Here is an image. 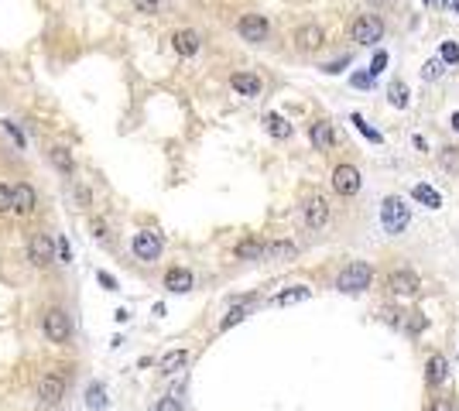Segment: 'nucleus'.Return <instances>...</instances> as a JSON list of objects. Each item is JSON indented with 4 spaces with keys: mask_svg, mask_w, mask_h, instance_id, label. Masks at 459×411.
Returning a JSON list of instances; mask_svg holds the SVG:
<instances>
[{
    "mask_svg": "<svg viewBox=\"0 0 459 411\" xmlns=\"http://www.w3.org/2000/svg\"><path fill=\"white\" fill-rule=\"evenodd\" d=\"M408 223H411V209H408V202L401 196H387L381 202V226L387 230L391 236H401L408 230Z\"/></svg>",
    "mask_w": 459,
    "mask_h": 411,
    "instance_id": "obj_1",
    "label": "nucleus"
},
{
    "mask_svg": "<svg viewBox=\"0 0 459 411\" xmlns=\"http://www.w3.org/2000/svg\"><path fill=\"white\" fill-rule=\"evenodd\" d=\"M370 281H374V268L367 264V261H353V264H346L340 278H336V288L346 295H360L370 288Z\"/></svg>",
    "mask_w": 459,
    "mask_h": 411,
    "instance_id": "obj_2",
    "label": "nucleus"
},
{
    "mask_svg": "<svg viewBox=\"0 0 459 411\" xmlns=\"http://www.w3.org/2000/svg\"><path fill=\"white\" fill-rule=\"evenodd\" d=\"M41 329L48 336V343H69V336H72V319L65 309H48L45 319H41Z\"/></svg>",
    "mask_w": 459,
    "mask_h": 411,
    "instance_id": "obj_3",
    "label": "nucleus"
},
{
    "mask_svg": "<svg viewBox=\"0 0 459 411\" xmlns=\"http://www.w3.org/2000/svg\"><path fill=\"white\" fill-rule=\"evenodd\" d=\"M350 38L357 41V45H374V41H381L384 38L381 14H360V18L353 21V28H350Z\"/></svg>",
    "mask_w": 459,
    "mask_h": 411,
    "instance_id": "obj_4",
    "label": "nucleus"
},
{
    "mask_svg": "<svg viewBox=\"0 0 459 411\" xmlns=\"http://www.w3.org/2000/svg\"><path fill=\"white\" fill-rule=\"evenodd\" d=\"M237 31H240V38L250 41V45H261V41H268L271 35V24L264 14H244V18L237 21Z\"/></svg>",
    "mask_w": 459,
    "mask_h": 411,
    "instance_id": "obj_5",
    "label": "nucleus"
},
{
    "mask_svg": "<svg viewBox=\"0 0 459 411\" xmlns=\"http://www.w3.org/2000/svg\"><path fill=\"white\" fill-rule=\"evenodd\" d=\"M28 261L35 264V268H48V264H55V240L45 234H35L28 240Z\"/></svg>",
    "mask_w": 459,
    "mask_h": 411,
    "instance_id": "obj_6",
    "label": "nucleus"
},
{
    "mask_svg": "<svg viewBox=\"0 0 459 411\" xmlns=\"http://www.w3.org/2000/svg\"><path fill=\"white\" fill-rule=\"evenodd\" d=\"M360 185H364V178H360V168H357V165H336V172H333V189H336L340 196H357Z\"/></svg>",
    "mask_w": 459,
    "mask_h": 411,
    "instance_id": "obj_7",
    "label": "nucleus"
},
{
    "mask_svg": "<svg viewBox=\"0 0 459 411\" xmlns=\"http://www.w3.org/2000/svg\"><path fill=\"white\" fill-rule=\"evenodd\" d=\"M161 236L154 234V230H141V234H134V240H131V251H134L137 261H158L161 257Z\"/></svg>",
    "mask_w": 459,
    "mask_h": 411,
    "instance_id": "obj_8",
    "label": "nucleus"
},
{
    "mask_svg": "<svg viewBox=\"0 0 459 411\" xmlns=\"http://www.w3.org/2000/svg\"><path fill=\"white\" fill-rule=\"evenodd\" d=\"M387 288H391V295H394V298H411V295H418L421 281H418V274H415V271L401 268V271L387 274Z\"/></svg>",
    "mask_w": 459,
    "mask_h": 411,
    "instance_id": "obj_9",
    "label": "nucleus"
},
{
    "mask_svg": "<svg viewBox=\"0 0 459 411\" xmlns=\"http://www.w3.org/2000/svg\"><path fill=\"white\" fill-rule=\"evenodd\" d=\"M62 394H65V377L58 371H48L38 377V401L41 405H55L62 401Z\"/></svg>",
    "mask_w": 459,
    "mask_h": 411,
    "instance_id": "obj_10",
    "label": "nucleus"
},
{
    "mask_svg": "<svg viewBox=\"0 0 459 411\" xmlns=\"http://www.w3.org/2000/svg\"><path fill=\"white\" fill-rule=\"evenodd\" d=\"M35 206H38V192L28 185V182H18V185H11V209L18 216H31L35 213Z\"/></svg>",
    "mask_w": 459,
    "mask_h": 411,
    "instance_id": "obj_11",
    "label": "nucleus"
},
{
    "mask_svg": "<svg viewBox=\"0 0 459 411\" xmlns=\"http://www.w3.org/2000/svg\"><path fill=\"white\" fill-rule=\"evenodd\" d=\"M302 219H306L308 230H323L325 223H329V202H325L323 196H312L302 206Z\"/></svg>",
    "mask_w": 459,
    "mask_h": 411,
    "instance_id": "obj_12",
    "label": "nucleus"
},
{
    "mask_svg": "<svg viewBox=\"0 0 459 411\" xmlns=\"http://www.w3.org/2000/svg\"><path fill=\"white\" fill-rule=\"evenodd\" d=\"M172 48L178 52V55L192 59V55L202 48V38H199V31H192V28H182V31H175V35H172Z\"/></svg>",
    "mask_w": 459,
    "mask_h": 411,
    "instance_id": "obj_13",
    "label": "nucleus"
},
{
    "mask_svg": "<svg viewBox=\"0 0 459 411\" xmlns=\"http://www.w3.org/2000/svg\"><path fill=\"white\" fill-rule=\"evenodd\" d=\"M295 45H298V52H315V48H323V28H319V24H302V28L295 31Z\"/></svg>",
    "mask_w": 459,
    "mask_h": 411,
    "instance_id": "obj_14",
    "label": "nucleus"
},
{
    "mask_svg": "<svg viewBox=\"0 0 459 411\" xmlns=\"http://www.w3.org/2000/svg\"><path fill=\"white\" fill-rule=\"evenodd\" d=\"M230 86L237 89V97H247V99H254V97H261V79L254 76V72H233V79H230Z\"/></svg>",
    "mask_w": 459,
    "mask_h": 411,
    "instance_id": "obj_15",
    "label": "nucleus"
},
{
    "mask_svg": "<svg viewBox=\"0 0 459 411\" xmlns=\"http://www.w3.org/2000/svg\"><path fill=\"white\" fill-rule=\"evenodd\" d=\"M192 285H195V278H192V271H185V268H172V271L165 274V288L175 295L192 292Z\"/></svg>",
    "mask_w": 459,
    "mask_h": 411,
    "instance_id": "obj_16",
    "label": "nucleus"
},
{
    "mask_svg": "<svg viewBox=\"0 0 459 411\" xmlns=\"http://www.w3.org/2000/svg\"><path fill=\"white\" fill-rule=\"evenodd\" d=\"M446 377H449V360H446L442 353H432V356H428V363H425V380L436 388V384H442Z\"/></svg>",
    "mask_w": 459,
    "mask_h": 411,
    "instance_id": "obj_17",
    "label": "nucleus"
},
{
    "mask_svg": "<svg viewBox=\"0 0 459 411\" xmlns=\"http://www.w3.org/2000/svg\"><path fill=\"white\" fill-rule=\"evenodd\" d=\"M264 251H268V243H261L257 236H247V240H240L237 243V261H264Z\"/></svg>",
    "mask_w": 459,
    "mask_h": 411,
    "instance_id": "obj_18",
    "label": "nucleus"
},
{
    "mask_svg": "<svg viewBox=\"0 0 459 411\" xmlns=\"http://www.w3.org/2000/svg\"><path fill=\"white\" fill-rule=\"evenodd\" d=\"M308 137H312V144H315L319 151H329V148L336 144V134H333V127H329L325 120L312 124V127H308Z\"/></svg>",
    "mask_w": 459,
    "mask_h": 411,
    "instance_id": "obj_19",
    "label": "nucleus"
},
{
    "mask_svg": "<svg viewBox=\"0 0 459 411\" xmlns=\"http://www.w3.org/2000/svg\"><path fill=\"white\" fill-rule=\"evenodd\" d=\"M48 161L55 165L62 175H72V168H76V161H72V151H69V148H62V144L48 148Z\"/></svg>",
    "mask_w": 459,
    "mask_h": 411,
    "instance_id": "obj_20",
    "label": "nucleus"
},
{
    "mask_svg": "<svg viewBox=\"0 0 459 411\" xmlns=\"http://www.w3.org/2000/svg\"><path fill=\"white\" fill-rule=\"evenodd\" d=\"M295 254H298V247H295L291 240H271L268 251H264V257H268V261H291Z\"/></svg>",
    "mask_w": 459,
    "mask_h": 411,
    "instance_id": "obj_21",
    "label": "nucleus"
},
{
    "mask_svg": "<svg viewBox=\"0 0 459 411\" xmlns=\"http://www.w3.org/2000/svg\"><path fill=\"white\" fill-rule=\"evenodd\" d=\"M308 295H312V288H306V285H298V288H288V292H278L271 302L274 305H298V302H306Z\"/></svg>",
    "mask_w": 459,
    "mask_h": 411,
    "instance_id": "obj_22",
    "label": "nucleus"
},
{
    "mask_svg": "<svg viewBox=\"0 0 459 411\" xmlns=\"http://www.w3.org/2000/svg\"><path fill=\"white\" fill-rule=\"evenodd\" d=\"M189 363V350H172L161 356V373H178Z\"/></svg>",
    "mask_w": 459,
    "mask_h": 411,
    "instance_id": "obj_23",
    "label": "nucleus"
},
{
    "mask_svg": "<svg viewBox=\"0 0 459 411\" xmlns=\"http://www.w3.org/2000/svg\"><path fill=\"white\" fill-rule=\"evenodd\" d=\"M264 127H268L271 137H278V141H285V137H291V124H288L281 114H268L264 117Z\"/></svg>",
    "mask_w": 459,
    "mask_h": 411,
    "instance_id": "obj_24",
    "label": "nucleus"
},
{
    "mask_svg": "<svg viewBox=\"0 0 459 411\" xmlns=\"http://www.w3.org/2000/svg\"><path fill=\"white\" fill-rule=\"evenodd\" d=\"M411 196L418 199L421 206H428V209H439V206H442V196H439V192H436V189H432V185H425V182L411 189Z\"/></svg>",
    "mask_w": 459,
    "mask_h": 411,
    "instance_id": "obj_25",
    "label": "nucleus"
},
{
    "mask_svg": "<svg viewBox=\"0 0 459 411\" xmlns=\"http://www.w3.org/2000/svg\"><path fill=\"white\" fill-rule=\"evenodd\" d=\"M387 99H391V106H398V110H404L411 99H408V86H404L401 79H394L391 86H387Z\"/></svg>",
    "mask_w": 459,
    "mask_h": 411,
    "instance_id": "obj_26",
    "label": "nucleus"
},
{
    "mask_svg": "<svg viewBox=\"0 0 459 411\" xmlns=\"http://www.w3.org/2000/svg\"><path fill=\"white\" fill-rule=\"evenodd\" d=\"M442 72H446V59H442V55H432V59L421 65V79H425V82H436Z\"/></svg>",
    "mask_w": 459,
    "mask_h": 411,
    "instance_id": "obj_27",
    "label": "nucleus"
},
{
    "mask_svg": "<svg viewBox=\"0 0 459 411\" xmlns=\"http://www.w3.org/2000/svg\"><path fill=\"white\" fill-rule=\"evenodd\" d=\"M439 165H442V172L459 175V148H442V151H439Z\"/></svg>",
    "mask_w": 459,
    "mask_h": 411,
    "instance_id": "obj_28",
    "label": "nucleus"
},
{
    "mask_svg": "<svg viewBox=\"0 0 459 411\" xmlns=\"http://www.w3.org/2000/svg\"><path fill=\"white\" fill-rule=\"evenodd\" d=\"M86 408H90V411H103V408H107V394H103V388H99V384H90V388H86Z\"/></svg>",
    "mask_w": 459,
    "mask_h": 411,
    "instance_id": "obj_29",
    "label": "nucleus"
},
{
    "mask_svg": "<svg viewBox=\"0 0 459 411\" xmlns=\"http://www.w3.org/2000/svg\"><path fill=\"white\" fill-rule=\"evenodd\" d=\"M350 120L357 124V131H360V134H364L367 141H374V144H381V141H384V137H381V131H374V127H370V124H367V120L360 117V114H353V117H350Z\"/></svg>",
    "mask_w": 459,
    "mask_h": 411,
    "instance_id": "obj_30",
    "label": "nucleus"
},
{
    "mask_svg": "<svg viewBox=\"0 0 459 411\" xmlns=\"http://www.w3.org/2000/svg\"><path fill=\"white\" fill-rule=\"evenodd\" d=\"M439 55L446 59V65H459V41H442Z\"/></svg>",
    "mask_w": 459,
    "mask_h": 411,
    "instance_id": "obj_31",
    "label": "nucleus"
},
{
    "mask_svg": "<svg viewBox=\"0 0 459 411\" xmlns=\"http://www.w3.org/2000/svg\"><path fill=\"white\" fill-rule=\"evenodd\" d=\"M425 326H428V319H425V315H421V312H411V315H408V319H404V329H408V333H411V336L425 333Z\"/></svg>",
    "mask_w": 459,
    "mask_h": 411,
    "instance_id": "obj_32",
    "label": "nucleus"
},
{
    "mask_svg": "<svg viewBox=\"0 0 459 411\" xmlns=\"http://www.w3.org/2000/svg\"><path fill=\"white\" fill-rule=\"evenodd\" d=\"M69 261H72V247H69L65 236H58L55 240V264H69Z\"/></svg>",
    "mask_w": 459,
    "mask_h": 411,
    "instance_id": "obj_33",
    "label": "nucleus"
},
{
    "mask_svg": "<svg viewBox=\"0 0 459 411\" xmlns=\"http://www.w3.org/2000/svg\"><path fill=\"white\" fill-rule=\"evenodd\" d=\"M90 230H93V236H96V240H103V243L110 240V230H107V223H103L99 216H93V219H90Z\"/></svg>",
    "mask_w": 459,
    "mask_h": 411,
    "instance_id": "obj_34",
    "label": "nucleus"
},
{
    "mask_svg": "<svg viewBox=\"0 0 459 411\" xmlns=\"http://www.w3.org/2000/svg\"><path fill=\"white\" fill-rule=\"evenodd\" d=\"M151 411H182V401L178 398H158Z\"/></svg>",
    "mask_w": 459,
    "mask_h": 411,
    "instance_id": "obj_35",
    "label": "nucleus"
},
{
    "mask_svg": "<svg viewBox=\"0 0 459 411\" xmlns=\"http://www.w3.org/2000/svg\"><path fill=\"white\" fill-rule=\"evenodd\" d=\"M384 65H387V52H377V55L370 59V69H367V72H370V76H381Z\"/></svg>",
    "mask_w": 459,
    "mask_h": 411,
    "instance_id": "obj_36",
    "label": "nucleus"
},
{
    "mask_svg": "<svg viewBox=\"0 0 459 411\" xmlns=\"http://www.w3.org/2000/svg\"><path fill=\"white\" fill-rule=\"evenodd\" d=\"M4 131H7V137H11L18 148H24V144H28V141H24V134H21V131L14 127V124H11V120H4Z\"/></svg>",
    "mask_w": 459,
    "mask_h": 411,
    "instance_id": "obj_37",
    "label": "nucleus"
},
{
    "mask_svg": "<svg viewBox=\"0 0 459 411\" xmlns=\"http://www.w3.org/2000/svg\"><path fill=\"white\" fill-rule=\"evenodd\" d=\"M374 79H377V76H370V72H357L350 82H353L357 89H370V86H374Z\"/></svg>",
    "mask_w": 459,
    "mask_h": 411,
    "instance_id": "obj_38",
    "label": "nucleus"
},
{
    "mask_svg": "<svg viewBox=\"0 0 459 411\" xmlns=\"http://www.w3.org/2000/svg\"><path fill=\"white\" fill-rule=\"evenodd\" d=\"M350 62H353L350 55H346V59H336V62H329V65H325L323 72H325V76H336V72H343V69L350 65Z\"/></svg>",
    "mask_w": 459,
    "mask_h": 411,
    "instance_id": "obj_39",
    "label": "nucleus"
},
{
    "mask_svg": "<svg viewBox=\"0 0 459 411\" xmlns=\"http://www.w3.org/2000/svg\"><path fill=\"white\" fill-rule=\"evenodd\" d=\"M137 14H158V0H134Z\"/></svg>",
    "mask_w": 459,
    "mask_h": 411,
    "instance_id": "obj_40",
    "label": "nucleus"
},
{
    "mask_svg": "<svg viewBox=\"0 0 459 411\" xmlns=\"http://www.w3.org/2000/svg\"><path fill=\"white\" fill-rule=\"evenodd\" d=\"M428 411H456V398H439Z\"/></svg>",
    "mask_w": 459,
    "mask_h": 411,
    "instance_id": "obj_41",
    "label": "nucleus"
},
{
    "mask_svg": "<svg viewBox=\"0 0 459 411\" xmlns=\"http://www.w3.org/2000/svg\"><path fill=\"white\" fill-rule=\"evenodd\" d=\"M7 209H11V189L0 182V213H7Z\"/></svg>",
    "mask_w": 459,
    "mask_h": 411,
    "instance_id": "obj_42",
    "label": "nucleus"
},
{
    "mask_svg": "<svg viewBox=\"0 0 459 411\" xmlns=\"http://www.w3.org/2000/svg\"><path fill=\"white\" fill-rule=\"evenodd\" d=\"M391 4H394V0H370V7H374V11H384V7H391Z\"/></svg>",
    "mask_w": 459,
    "mask_h": 411,
    "instance_id": "obj_43",
    "label": "nucleus"
},
{
    "mask_svg": "<svg viewBox=\"0 0 459 411\" xmlns=\"http://www.w3.org/2000/svg\"><path fill=\"white\" fill-rule=\"evenodd\" d=\"M99 281H103L107 288H117V281H114V278H110V274H107V271H99Z\"/></svg>",
    "mask_w": 459,
    "mask_h": 411,
    "instance_id": "obj_44",
    "label": "nucleus"
},
{
    "mask_svg": "<svg viewBox=\"0 0 459 411\" xmlns=\"http://www.w3.org/2000/svg\"><path fill=\"white\" fill-rule=\"evenodd\" d=\"M449 127H453V131L459 134V114H453V120H449Z\"/></svg>",
    "mask_w": 459,
    "mask_h": 411,
    "instance_id": "obj_45",
    "label": "nucleus"
},
{
    "mask_svg": "<svg viewBox=\"0 0 459 411\" xmlns=\"http://www.w3.org/2000/svg\"><path fill=\"white\" fill-rule=\"evenodd\" d=\"M436 4H439V7H449V0H436Z\"/></svg>",
    "mask_w": 459,
    "mask_h": 411,
    "instance_id": "obj_46",
    "label": "nucleus"
},
{
    "mask_svg": "<svg viewBox=\"0 0 459 411\" xmlns=\"http://www.w3.org/2000/svg\"><path fill=\"white\" fill-rule=\"evenodd\" d=\"M453 11H456V14H459V0H456V4H453Z\"/></svg>",
    "mask_w": 459,
    "mask_h": 411,
    "instance_id": "obj_47",
    "label": "nucleus"
},
{
    "mask_svg": "<svg viewBox=\"0 0 459 411\" xmlns=\"http://www.w3.org/2000/svg\"><path fill=\"white\" fill-rule=\"evenodd\" d=\"M425 4H436V0H425Z\"/></svg>",
    "mask_w": 459,
    "mask_h": 411,
    "instance_id": "obj_48",
    "label": "nucleus"
}]
</instances>
